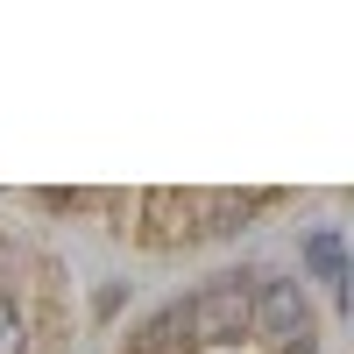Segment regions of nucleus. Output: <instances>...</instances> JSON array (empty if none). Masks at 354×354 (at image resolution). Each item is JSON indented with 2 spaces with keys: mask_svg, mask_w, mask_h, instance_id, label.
<instances>
[{
  "mask_svg": "<svg viewBox=\"0 0 354 354\" xmlns=\"http://www.w3.org/2000/svg\"><path fill=\"white\" fill-rule=\"evenodd\" d=\"M248 305H255L248 277H213L192 305H177V326H185V340H241L248 333Z\"/></svg>",
  "mask_w": 354,
  "mask_h": 354,
  "instance_id": "nucleus-1",
  "label": "nucleus"
},
{
  "mask_svg": "<svg viewBox=\"0 0 354 354\" xmlns=\"http://www.w3.org/2000/svg\"><path fill=\"white\" fill-rule=\"evenodd\" d=\"M305 326H312L305 283H262V290H255V305H248V333H270L277 347H290V340H305Z\"/></svg>",
  "mask_w": 354,
  "mask_h": 354,
  "instance_id": "nucleus-2",
  "label": "nucleus"
},
{
  "mask_svg": "<svg viewBox=\"0 0 354 354\" xmlns=\"http://www.w3.org/2000/svg\"><path fill=\"white\" fill-rule=\"evenodd\" d=\"M142 227H149L156 248L192 241V234H198V192H149V198H142Z\"/></svg>",
  "mask_w": 354,
  "mask_h": 354,
  "instance_id": "nucleus-3",
  "label": "nucleus"
},
{
  "mask_svg": "<svg viewBox=\"0 0 354 354\" xmlns=\"http://www.w3.org/2000/svg\"><path fill=\"white\" fill-rule=\"evenodd\" d=\"M305 255H312V270H319V283H333V290H347V262H340V234L326 227V234H312L305 241Z\"/></svg>",
  "mask_w": 354,
  "mask_h": 354,
  "instance_id": "nucleus-4",
  "label": "nucleus"
},
{
  "mask_svg": "<svg viewBox=\"0 0 354 354\" xmlns=\"http://www.w3.org/2000/svg\"><path fill=\"white\" fill-rule=\"evenodd\" d=\"M177 333H185V326H177V305H170V312H156L149 326L135 333V347H128V354H170V347H177Z\"/></svg>",
  "mask_w": 354,
  "mask_h": 354,
  "instance_id": "nucleus-5",
  "label": "nucleus"
},
{
  "mask_svg": "<svg viewBox=\"0 0 354 354\" xmlns=\"http://www.w3.org/2000/svg\"><path fill=\"white\" fill-rule=\"evenodd\" d=\"M0 354H28V326H21V312L0 298Z\"/></svg>",
  "mask_w": 354,
  "mask_h": 354,
  "instance_id": "nucleus-6",
  "label": "nucleus"
}]
</instances>
